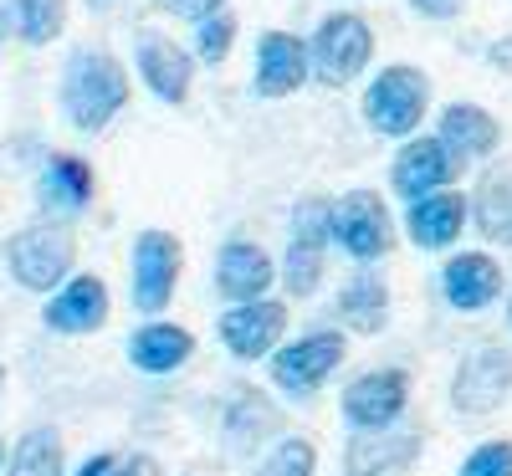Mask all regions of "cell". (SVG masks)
I'll return each mask as SVG.
<instances>
[{"mask_svg": "<svg viewBox=\"0 0 512 476\" xmlns=\"http://www.w3.org/2000/svg\"><path fill=\"white\" fill-rule=\"evenodd\" d=\"M410 11L425 21H456L466 11V0H410Z\"/></svg>", "mask_w": 512, "mask_h": 476, "instance_id": "obj_33", "label": "cell"}, {"mask_svg": "<svg viewBox=\"0 0 512 476\" xmlns=\"http://www.w3.org/2000/svg\"><path fill=\"white\" fill-rule=\"evenodd\" d=\"M456 476H512V441H482Z\"/></svg>", "mask_w": 512, "mask_h": 476, "instance_id": "obj_30", "label": "cell"}, {"mask_svg": "<svg viewBox=\"0 0 512 476\" xmlns=\"http://www.w3.org/2000/svg\"><path fill=\"white\" fill-rule=\"evenodd\" d=\"M338 323L354 328V333H379L390 323V287L369 272L344 282V292H338Z\"/></svg>", "mask_w": 512, "mask_h": 476, "instance_id": "obj_24", "label": "cell"}, {"mask_svg": "<svg viewBox=\"0 0 512 476\" xmlns=\"http://www.w3.org/2000/svg\"><path fill=\"white\" fill-rule=\"evenodd\" d=\"M6 262L11 277L26 292H62L72 282V262H77V246L62 226H26L6 241Z\"/></svg>", "mask_w": 512, "mask_h": 476, "instance_id": "obj_5", "label": "cell"}, {"mask_svg": "<svg viewBox=\"0 0 512 476\" xmlns=\"http://www.w3.org/2000/svg\"><path fill=\"white\" fill-rule=\"evenodd\" d=\"M0 476H6V441H0Z\"/></svg>", "mask_w": 512, "mask_h": 476, "instance_id": "obj_35", "label": "cell"}, {"mask_svg": "<svg viewBox=\"0 0 512 476\" xmlns=\"http://www.w3.org/2000/svg\"><path fill=\"white\" fill-rule=\"evenodd\" d=\"M461 169H466V164H461L436 134H415V139L400 144V154H395V164H390V185H395V195H405V200L415 205V200H425V195L451 190V185L461 180Z\"/></svg>", "mask_w": 512, "mask_h": 476, "instance_id": "obj_8", "label": "cell"}, {"mask_svg": "<svg viewBox=\"0 0 512 476\" xmlns=\"http://www.w3.org/2000/svg\"><path fill=\"white\" fill-rule=\"evenodd\" d=\"M441 292L456 313H482L502 297V262L487 251H456L441 267Z\"/></svg>", "mask_w": 512, "mask_h": 476, "instance_id": "obj_15", "label": "cell"}, {"mask_svg": "<svg viewBox=\"0 0 512 476\" xmlns=\"http://www.w3.org/2000/svg\"><path fill=\"white\" fill-rule=\"evenodd\" d=\"M344 354H349L344 333L338 328H313V333L282 343V349L272 354V384L282 389V395H292V400H308L333 379V369L344 364Z\"/></svg>", "mask_w": 512, "mask_h": 476, "instance_id": "obj_4", "label": "cell"}, {"mask_svg": "<svg viewBox=\"0 0 512 476\" xmlns=\"http://www.w3.org/2000/svg\"><path fill=\"white\" fill-rule=\"evenodd\" d=\"M333 246L354 256V262H379L390 256L395 246V221H390V205H384L379 190H344L333 200Z\"/></svg>", "mask_w": 512, "mask_h": 476, "instance_id": "obj_6", "label": "cell"}, {"mask_svg": "<svg viewBox=\"0 0 512 476\" xmlns=\"http://www.w3.org/2000/svg\"><path fill=\"white\" fill-rule=\"evenodd\" d=\"M323 267H328V246L287 241V256H282V287H287L292 297H313L318 282H323Z\"/></svg>", "mask_w": 512, "mask_h": 476, "instance_id": "obj_27", "label": "cell"}, {"mask_svg": "<svg viewBox=\"0 0 512 476\" xmlns=\"http://www.w3.org/2000/svg\"><path fill=\"white\" fill-rule=\"evenodd\" d=\"M221 343L236 354V359H272L287 338V302L277 297H262V302H241V308H226L221 323H216Z\"/></svg>", "mask_w": 512, "mask_h": 476, "instance_id": "obj_10", "label": "cell"}, {"mask_svg": "<svg viewBox=\"0 0 512 476\" xmlns=\"http://www.w3.org/2000/svg\"><path fill=\"white\" fill-rule=\"evenodd\" d=\"M41 323H47L52 333H98L108 323V282L93 277V272L72 277L62 292L47 297Z\"/></svg>", "mask_w": 512, "mask_h": 476, "instance_id": "obj_17", "label": "cell"}, {"mask_svg": "<svg viewBox=\"0 0 512 476\" xmlns=\"http://www.w3.org/2000/svg\"><path fill=\"white\" fill-rule=\"evenodd\" d=\"M415 451H420L415 430H354L344 446V471L349 476H384L395 466H410Z\"/></svg>", "mask_w": 512, "mask_h": 476, "instance_id": "obj_21", "label": "cell"}, {"mask_svg": "<svg viewBox=\"0 0 512 476\" xmlns=\"http://www.w3.org/2000/svg\"><path fill=\"white\" fill-rule=\"evenodd\" d=\"M0 379H6V374H0Z\"/></svg>", "mask_w": 512, "mask_h": 476, "instance_id": "obj_37", "label": "cell"}, {"mask_svg": "<svg viewBox=\"0 0 512 476\" xmlns=\"http://www.w3.org/2000/svg\"><path fill=\"white\" fill-rule=\"evenodd\" d=\"M425 108H431V77L410 62L379 67L374 82L364 88V123L384 139H415Z\"/></svg>", "mask_w": 512, "mask_h": 476, "instance_id": "obj_2", "label": "cell"}, {"mask_svg": "<svg viewBox=\"0 0 512 476\" xmlns=\"http://www.w3.org/2000/svg\"><path fill=\"white\" fill-rule=\"evenodd\" d=\"M128 103V67L113 57V52H98V47H82L67 57L62 67V113L72 128L82 134H98L108 128Z\"/></svg>", "mask_w": 512, "mask_h": 476, "instance_id": "obj_1", "label": "cell"}, {"mask_svg": "<svg viewBox=\"0 0 512 476\" xmlns=\"http://www.w3.org/2000/svg\"><path fill=\"white\" fill-rule=\"evenodd\" d=\"M98 180H93V164L82 154H52L47 164H41L36 175V200L47 205L52 215H72L93 200Z\"/></svg>", "mask_w": 512, "mask_h": 476, "instance_id": "obj_20", "label": "cell"}, {"mask_svg": "<svg viewBox=\"0 0 512 476\" xmlns=\"http://www.w3.org/2000/svg\"><path fill=\"white\" fill-rule=\"evenodd\" d=\"M436 139H441L461 164H472V159H492V154H497L502 123H497V113H487L482 103H446L441 118H436Z\"/></svg>", "mask_w": 512, "mask_h": 476, "instance_id": "obj_18", "label": "cell"}, {"mask_svg": "<svg viewBox=\"0 0 512 476\" xmlns=\"http://www.w3.org/2000/svg\"><path fill=\"white\" fill-rule=\"evenodd\" d=\"M277 425H282V410L262 395V389H236L231 395V405H226V441L236 451H256L262 441H272Z\"/></svg>", "mask_w": 512, "mask_h": 476, "instance_id": "obj_22", "label": "cell"}, {"mask_svg": "<svg viewBox=\"0 0 512 476\" xmlns=\"http://www.w3.org/2000/svg\"><path fill=\"white\" fill-rule=\"evenodd\" d=\"M410 405V374L405 369H369L344 389V420L354 430H395Z\"/></svg>", "mask_w": 512, "mask_h": 476, "instance_id": "obj_12", "label": "cell"}, {"mask_svg": "<svg viewBox=\"0 0 512 476\" xmlns=\"http://www.w3.org/2000/svg\"><path fill=\"white\" fill-rule=\"evenodd\" d=\"M231 47H236V16L231 11H216V16H205L195 26V62L221 67L231 57Z\"/></svg>", "mask_w": 512, "mask_h": 476, "instance_id": "obj_29", "label": "cell"}, {"mask_svg": "<svg viewBox=\"0 0 512 476\" xmlns=\"http://www.w3.org/2000/svg\"><path fill=\"white\" fill-rule=\"evenodd\" d=\"M308 57L323 88H344L374 62V26L359 11H328L308 36Z\"/></svg>", "mask_w": 512, "mask_h": 476, "instance_id": "obj_3", "label": "cell"}, {"mask_svg": "<svg viewBox=\"0 0 512 476\" xmlns=\"http://www.w3.org/2000/svg\"><path fill=\"white\" fill-rule=\"evenodd\" d=\"M507 323H512V297H507Z\"/></svg>", "mask_w": 512, "mask_h": 476, "instance_id": "obj_36", "label": "cell"}, {"mask_svg": "<svg viewBox=\"0 0 512 476\" xmlns=\"http://www.w3.org/2000/svg\"><path fill=\"white\" fill-rule=\"evenodd\" d=\"M11 21L26 47H47L67 26V0H11Z\"/></svg>", "mask_w": 512, "mask_h": 476, "instance_id": "obj_26", "label": "cell"}, {"mask_svg": "<svg viewBox=\"0 0 512 476\" xmlns=\"http://www.w3.org/2000/svg\"><path fill=\"white\" fill-rule=\"evenodd\" d=\"M190 354H195V333L180 328V323L149 318L144 328L128 333V364L139 374H175Z\"/></svg>", "mask_w": 512, "mask_h": 476, "instance_id": "obj_19", "label": "cell"}, {"mask_svg": "<svg viewBox=\"0 0 512 476\" xmlns=\"http://www.w3.org/2000/svg\"><path fill=\"white\" fill-rule=\"evenodd\" d=\"M308 77H313V57H308L303 36H292L282 26L256 36V67H251V93L256 98H267V103L292 98Z\"/></svg>", "mask_w": 512, "mask_h": 476, "instance_id": "obj_9", "label": "cell"}, {"mask_svg": "<svg viewBox=\"0 0 512 476\" xmlns=\"http://www.w3.org/2000/svg\"><path fill=\"white\" fill-rule=\"evenodd\" d=\"M6 476H62V436L52 425H31L11 446Z\"/></svg>", "mask_w": 512, "mask_h": 476, "instance_id": "obj_25", "label": "cell"}, {"mask_svg": "<svg viewBox=\"0 0 512 476\" xmlns=\"http://www.w3.org/2000/svg\"><path fill=\"white\" fill-rule=\"evenodd\" d=\"M277 282V262L246 236H231L221 251H216V292L241 308V302H262L267 287Z\"/></svg>", "mask_w": 512, "mask_h": 476, "instance_id": "obj_14", "label": "cell"}, {"mask_svg": "<svg viewBox=\"0 0 512 476\" xmlns=\"http://www.w3.org/2000/svg\"><path fill=\"white\" fill-rule=\"evenodd\" d=\"M512 395V354L487 343V349L466 354L456 364V379H451V405L456 415H492L502 400Z\"/></svg>", "mask_w": 512, "mask_h": 476, "instance_id": "obj_11", "label": "cell"}, {"mask_svg": "<svg viewBox=\"0 0 512 476\" xmlns=\"http://www.w3.org/2000/svg\"><path fill=\"white\" fill-rule=\"evenodd\" d=\"M139 77H144V88L159 98V103H190V88H195V52H185L180 41H169V36H154L144 31L139 36Z\"/></svg>", "mask_w": 512, "mask_h": 476, "instance_id": "obj_13", "label": "cell"}, {"mask_svg": "<svg viewBox=\"0 0 512 476\" xmlns=\"http://www.w3.org/2000/svg\"><path fill=\"white\" fill-rule=\"evenodd\" d=\"M466 221H472V195H461V190H441V195H425V200L405 205V231L420 251L456 246Z\"/></svg>", "mask_w": 512, "mask_h": 476, "instance_id": "obj_16", "label": "cell"}, {"mask_svg": "<svg viewBox=\"0 0 512 476\" xmlns=\"http://www.w3.org/2000/svg\"><path fill=\"white\" fill-rule=\"evenodd\" d=\"M256 476H318V446L308 436H282L262 466H256Z\"/></svg>", "mask_w": 512, "mask_h": 476, "instance_id": "obj_28", "label": "cell"}, {"mask_svg": "<svg viewBox=\"0 0 512 476\" xmlns=\"http://www.w3.org/2000/svg\"><path fill=\"white\" fill-rule=\"evenodd\" d=\"M154 6L164 11V16H180V21H205V16H216V11H226V0H154Z\"/></svg>", "mask_w": 512, "mask_h": 476, "instance_id": "obj_32", "label": "cell"}, {"mask_svg": "<svg viewBox=\"0 0 512 476\" xmlns=\"http://www.w3.org/2000/svg\"><path fill=\"white\" fill-rule=\"evenodd\" d=\"M487 62H492V67H502V72H512V36L492 41V47H487Z\"/></svg>", "mask_w": 512, "mask_h": 476, "instance_id": "obj_34", "label": "cell"}, {"mask_svg": "<svg viewBox=\"0 0 512 476\" xmlns=\"http://www.w3.org/2000/svg\"><path fill=\"white\" fill-rule=\"evenodd\" d=\"M472 221L492 246H512V169H487L472 190Z\"/></svg>", "mask_w": 512, "mask_h": 476, "instance_id": "obj_23", "label": "cell"}, {"mask_svg": "<svg viewBox=\"0 0 512 476\" xmlns=\"http://www.w3.org/2000/svg\"><path fill=\"white\" fill-rule=\"evenodd\" d=\"M77 476H154V466H149L144 456L123 461V456H113V451H98V456H88V461L77 466Z\"/></svg>", "mask_w": 512, "mask_h": 476, "instance_id": "obj_31", "label": "cell"}, {"mask_svg": "<svg viewBox=\"0 0 512 476\" xmlns=\"http://www.w3.org/2000/svg\"><path fill=\"white\" fill-rule=\"evenodd\" d=\"M180 272H185V246H180L175 231L149 226V231L134 236V256H128V282H134V287H128V292H134L139 313H149V318L164 313L169 297H175Z\"/></svg>", "mask_w": 512, "mask_h": 476, "instance_id": "obj_7", "label": "cell"}]
</instances>
